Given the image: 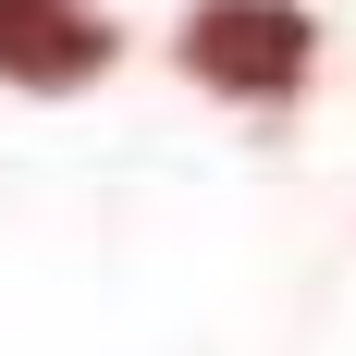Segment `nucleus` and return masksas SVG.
Segmentation results:
<instances>
[{"label":"nucleus","instance_id":"1","mask_svg":"<svg viewBox=\"0 0 356 356\" xmlns=\"http://www.w3.org/2000/svg\"><path fill=\"white\" fill-rule=\"evenodd\" d=\"M172 49H184V74H197L209 99L283 111L295 86H307V62H320V25H307L295 0H197Z\"/></svg>","mask_w":356,"mask_h":356},{"label":"nucleus","instance_id":"2","mask_svg":"<svg viewBox=\"0 0 356 356\" xmlns=\"http://www.w3.org/2000/svg\"><path fill=\"white\" fill-rule=\"evenodd\" d=\"M111 62H123V37H111L99 0H0V86L74 99V86H99Z\"/></svg>","mask_w":356,"mask_h":356}]
</instances>
